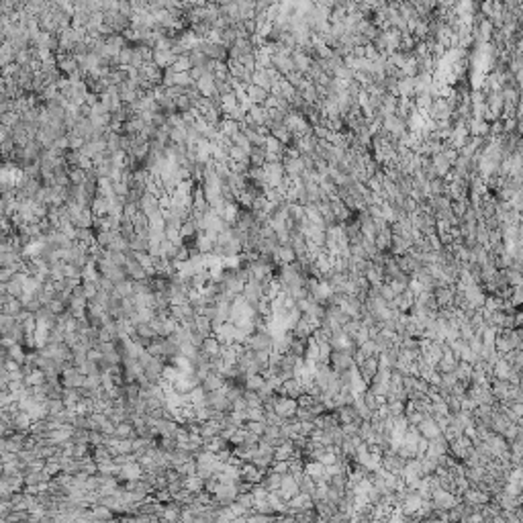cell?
I'll use <instances>...</instances> for the list:
<instances>
[{
    "label": "cell",
    "instance_id": "3957f363",
    "mask_svg": "<svg viewBox=\"0 0 523 523\" xmlns=\"http://www.w3.org/2000/svg\"><path fill=\"white\" fill-rule=\"evenodd\" d=\"M245 345H247L251 352H272L274 337L270 335V331H266V333H251V335L247 337Z\"/></svg>",
    "mask_w": 523,
    "mask_h": 523
},
{
    "label": "cell",
    "instance_id": "74e56055",
    "mask_svg": "<svg viewBox=\"0 0 523 523\" xmlns=\"http://www.w3.org/2000/svg\"><path fill=\"white\" fill-rule=\"evenodd\" d=\"M401 211H405L407 215H413V213L417 211V202H415L411 196H405V200H403V204H401Z\"/></svg>",
    "mask_w": 523,
    "mask_h": 523
},
{
    "label": "cell",
    "instance_id": "6da1fadb",
    "mask_svg": "<svg viewBox=\"0 0 523 523\" xmlns=\"http://www.w3.org/2000/svg\"><path fill=\"white\" fill-rule=\"evenodd\" d=\"M429 501L433 505V511H448L452 507H456L460 503V499L456 495H452L450 491H442V489H435L429 493Z\"/></svg>",
    "mask_w": 523,
    "mask_h": 523
},
{
    "label": "cell",
    "instance_id": "484cf974",
    "mask_svg": "<svg viewBox=\"0 0 523 523\" xmlns=\"http://www.w3.org/2000/svg\"><path fill=\"white\" fill-rule=\"evenodd\" d=\"M399 96H407V98H413L415 96V86H413V78H401L399 84Z\"/></svg>",
    "mask_w": 523,
    "mask_h": 523
},
{
    "label": "cell",
    "instance_id": "4dcf8cb0",
    "mask_svg": "<svg viewBox=\"0 0 523 523\" xmlns=\"http://www.w3.org/2000/svg\"><path fill=\"white\" fill-rule=\"evenodd\" d=\"M444 190H446V182H444L442 178L429 180V194H431V196H442Z\"/></svg>",
    "mask_w": 523,
    "mask_h": 523
},
{
    "label": "cell",
    "instance_id": "60d3db41",
    "mask_svg": "<svg viewBox=\"0 0 523 523\" xmlns=\"http://www.w3.org/2000/svg\"><path fill=\"white\" fill-rule=\"evenodd\" d=\"M294 419H296V421H313L315 417L311 415V411H309V409H296Z\"/></svg>",
    "mask_w": 523,
    "mask_h": 523
},
{
    "label": "cell",
    "instance_id": "5b68a950",
    "mask_svg": "<svg viewBox=\"0 0 523 523\" xmlns=\"http://www.w3.org/2000/svg\"><path fill=\"white\" fill-rule=\"evenodd\" d=\"M462 294H464V298H466V302H468L470 307H474V309H483L487 294H485V290H483V286H481V284H472V286H468Z\"/></svg>",
    "mask_w": 523,
    "mask_h": 523
},
{
    "label": "cell",
    "instance_id": "83f0119b",
    "mask_svg": "<svg viewBox=\"0 0 523 523\" xmlns=\"http://www.w3.org/2000/svg\"><path fill=\"white\" fill-rule=\"evenodd\" d=\"M409 280H411V278L403 274L401 278H395V280H390V282H388V286H390V290H393L395 294H403V292L409 288Z\"/></svg>",
    "mask_w": 523,
    "mask_h": 523
},
{
    "label": "cell",
    "instance_id": "52a82bcc",
    "mask_svg": "<svg viewBox=\"0 0 523 523\" xmlns=\"http://www.w3.org/2000/svg\"><path fill=\"white\" fill-rule=\"evenodd\" d=\"M276 395L278 397H288V399H294L296 401V397H300L302 395V384H300V380L294 376V378H288V380H284L282 384H280V388L276 390Z\"/></svg>",
    "mask_w": 523,
    "mask_h": 523
},
{
    "label": "cell",
    "instance_id": "7402d4cb",
    "mask_svg": "<svg viewBox=\"0 0 523 523\" xmlns=\"http://www.w3.org/2000/svg\"><path fill=\"white\" fill-rule=\"evenodd\" d=\"M249 462H251V464H253L255 468H259V470H264V472H266V470H268V468L272 466L274 458H272L270 454H262V452H257V450H255Z\"/></svg>",
    "mask_w": 523,
    "mask_h": 523
},
{
    "label": "cell",
    "instance_id": "8fae6325",
    "mask_svg": "<svg viewBox=\"0 0 523 523\" xmlns=\"http://www.w3.org/2000/svg\"><path fill=\"white\" fill-rule=\"evenodd\" d=\"M411 247H413V243H411L409 239H405V237H401V235H393V237H390L388 255H393V257L405 255V253H409V249H411Z\"/></svg>",
    "mask_w": 523,
    "mask_h": 523
},
{
    "label": "cell",
    "instance_id": "8d00e7d4",
    "mask_svg": "<svg viewBox=\"0 0 523 523\" xmlns=\"http://www.w3.org/2000/svg\"><path fill=\"white\" fill-rule=\"evenodd\" d=\"M378 56H380V54L376 51V47H374L372 43H368V45L364 47V60H368V62H376V60H378Z\"/></svg>",
    "mask_w": 523,
    "mask_h": 523
},
{
    "label": "cell",
    "instance_id": "9a60e30c",
    "mask_svg": "<svg viewBox=\"0 0 523 523\" xmlns=\"http://www.w3.org/2000/svg\"><path fill=\"white\" fill-rule=\"evenodd\" d=\"M272 68H274V70H278L282 76H286L288 72H292V70H294L292 60H290L288 56H280V54H274V56H272Z\"/></svg>",
    "mask_w": 523,
    "mask_h": 523
},
{
    "label": "cell",
    "instance_id": "7a4b0ae2",
    "mask_svg": "<svg viewBox=\"0 0 523 523\" xmlns=\"http://www.w3.org/2000/svg\"><path fill=\"white\" fill-rule=\"evenodd\" d=\"M296 401L294 399H288V397H274V413L280 417L282 421H288V419H294V413H296Z\"/></svg>",
    "mask_w": 523,
    "mask_h": 523
},
{
    "label": "cell",
    "instance_id": "7bdbcfd3",
    "mask_svg": "<svg viewBox=\"0 0 523 523\" xmlns=\"http://www.w3.org/2000/svg\"><path fill=\"white\" fill-rule=\"evenodd\" d=\"M352 56H354L356 60H362V58H364V47H354V49H352Z\"/></svg>",
    "mask_w": 523,
    "mask_h": 523
},
{
    "label": "cell",
    "instance_id": "8992f818",
    "mask_svg": "<svg viewBox=\"0 0 523 523\" xmlns=\"http://www.w3.org/2000/svg\"><path fill=\"white\" fill-rule=\"evenodd\" d=\"M454 284H446L433 290V298L438 302V309H446V307H454Z\"/></svg>",
    "mask_w": 523,
    "mask_h": 523
},
{
    "label": "cell",
    "instance_id": "ba28073f",
    "mask_svg": "<svg viewBox=\"0 0 523 523\" xmlns=\"http://www.w3.org/2000/svg\"><path fill=\"white\" fill-rule=\"evenodd\" d=\"M417 429V433H419L421 438H425L427 442H431V440H435V438H440L442 435V431H440V427L435 425V421L431 419V417H423V421L415 427Z\"/></svg>",
    "mask_w": 523,
    "mask_h": 523
},
{
    "label": "cell",
    "instance_id": "d4e9b609",
    "mask_svg": "<svg viewBox=\"0 0 523 523\" xmlns=\"http://www.w3.org/2000/svg\"><path fill=\"white\" fill-rule=\"evenodd\" d=\"M264 149H266V153H276V155H282L284 158V145L276 139V137H272V135H268L266 139H264Z\"/></svg>",
    "mask_w": 523,
    "mask_h": 523
},
{
    "label": "cell",
    "instance_id": "44dd1931",
    "mask_svg": "<svg viewBox=\"0 0 523 523\" xmlns=\"http://www.w3.org/2000/svg\"><path fill=\"white\" fill-rule=\"evenodd\" d=\"M360 399H362V403H364V405H366V409H368V411H370V413H376V409H378V405H382V403H386V401H384V399H382V397H376V395H374V393H372V390H366V393H364V395H362V397H360Z\"/></svg>",
    "mask_w": 523,
    "mask_h": 523
},
{
    "label": "cell",
    "instance_id": "1f68e13d",
    "mask_svg": "<svg viewBox=\"0 0 523 523\" xmlns=\"http://www.w3.org/2000/svg\"><path fill=\"white\" fill-rule=\"evenodd\" d=\"M358 350L366 356V358H370V356H378V350H376V343L372 341V339H368V341H364L362 345H358Z\"/></svg>",
    "mask_w": 523,
    "mask_h": 523
},
{
    "label": "cell",
    "instance_id": "30bf717a",
    "mask_svg": "<svg viewBox=\"0 0 523 523\" xmlns=\"http://www.w3.org/2000/svg\"><path fill=\"white\" fill-rule=\"evenodd\" d=\"M333 413H335V417H337L339 425H347V423H360V421H362L360 417H358V411H356V407H354V405L339 407V409H335Z\"/></svg>",
    "mask_w": 523,
    "mask_h": 523
},
{
    "label": "cell",
    "instance_id": "d6a6232c",
    "mask_svg": "<svg viewBox=\"0 0 523 523\" xmlns=\"http://www.w3.org/2000/svg\"><path fill=\"white\" fill-rule=\"evenodd\" d=\"M245 435H247L245 427H237V429H235V433L229 438V444H231L233 448H237V446H241V444L245 442Z\"/></svg>",
    "mask_w": 523,
    "mask_h": 523
},
{
    "label": "cell",
    "instance_id": "2e32d148",
    "mask_svg": "<svg viewBox=\"0 0 523 523\" xmlns=\"http://www.w3.org/2000/svg\"><path fill=\"white\" fill-rule=\"evenodd\" d=\"M282 168H284V174H286V176H290V178L302 176V172H304V166H302L300 158H298V160H288V158H282Z\"/></svg>",
    "mask_w": 523,
    "mask_h": 523
},
{
    "label": "cell",
    "instance_id": "ffe728a7",
    "mask_svg": "<svg viewBox=\"0 0 523 523\" xmlns=\"http://www.w3.org/2000/svg\"><path fill=\"white\" fill-rule=\"evenodd\" d=\"M245 96L249 98L251 104H262V107H264V100L268 98V92L262 90V88H257V86H253V84H249V86L245 88Z\"/></svg>",
    "mask_w": 523,
    "mask_h": 523
},
{
    "label": "cell",
    "instance_id": "4316f807",
    "mask_svg": "<svg viewBox=\"0 0 523 523\" xmlns=\"http://www.w3.org/2000/svg\"><path fill=\"white\" fill-rule=\"evenodd\" d=\"M315 489H317L315 481H313L311 476H307V474H302V478L298 481V493H302V495H309V497H313V493H315Z\"/></svg>",
    "mask_w": 523,
    "mask_h": 523
},
{
    "label": "cell",
    "instance_id": "f1b7e54d",
    "mask_svg": "<svg viewBox=\"0 0 523 523\" xmlns=\"http://www.w3.org/2000/svg\"><path fill=\"white\" fill-rule=\"evenodd\" d=\"M243 427H245L247 433H253L257 438H262V435H264V431H266V423L264 421H245Z\"/></svg>",
    "mask_w": 523,
    "mask_h": 523
},
{
    "label": "cell",
    "instance_id": "d590c367",
    "mask_svg": "<svg viewBox=\"0 0 523 523\" xmlns=\"http://www.w3.org/2000/svg\"><path fill=\"white\" fill-rule=\"evenodd\" d=\"M243 401L247 403V407H262V401H259L257 393H251V390H243Z\"/></svg>",
    "mask_w": 523,
    "mask_h": 523
},
{
    "label": "cell",
    "instance_id": "d6986e66",
    "mask_svg": "<svg viewBox=\"0 0 523 523\" xmlns=\"http://www.w3.org/2000/svg\"><path fill=\"white\" fill-rule=\"evenodd\" d=\"M429 162H431V166H433V170H435V176H438V178H446V176H448V172L452 170V166L444 160V155H442V153H440V155H431Z\"/></svg>",
    "mask_w": 523,
    "mask_h": 523
},
{
    "label": "cell",
    "instance_id": "7c38bea8",
    "mask_svg": "<svg viewBox=\"0 0 523 523\" xmlns=\"http://www.w3.org/2000/svg\"><path fill=\"white\" fill-rule=\"evenodd\" d=\"M290 60H292V66H294V70H296V72H300L302 76L307 74V70H309V68H311V64H313V60H311V58L304 54L302 49H298V47L292 51Z\"/></svg>",
    "mask_w": 523,
    "mask_h": 523
},
{
    "label": "cell",
    "instance_id": "603a6c76",
    "mask_svg": "<svg viewBox=\"0 0 523 523\" xmlns=\"http://www.w3.org/2000/svg\"><path fill=\"white\" fill-rule=\"evenodd\" d=\"M264 376L262 374H247L243 378V390H251V393H257L262 386H264Z\"/></svg>",
    "mask_w": 523,
    "mask_h": 523
},
{
    "label": "cell",
    "instance_id": "f546056e",
    "mask_svg": "<svg viewBox=\"0 0 523 523\" xmlns=\"http://www.w3.org/2000/svg\"><path fill=\"white\" fill-rule=\"evenodd\" d=\"M245 421H264V409L262 407H247Z\"/></svg>",
    "mask_w": 523,
    "mask_h": 523
},
{
    "label": "cell",
    "instance_id": "cb8c5ba5",
    "mask_svg": "<svg viewBox=\"0 0 523 523\" xmlns=\"http://www.w3.org/2000/svg\"><path fill=\"white\" fill-rule=\"evenodd\" d=\"M390 237H393V233H390V227H388L386 231H380V233H376V237H374V245H376V249H378L380 253H388V247H390Z\"/></svg>",
    "mask_w": 523,
    "mask_h": 523
},
{
    "label": "cell",
    "instance_id": "f35d334b",
    "mask_svg": "<svg viewBox=\"0 0 523 523\" xmlns=\"http://www.w3.org/2000/svg\"><path fill=\"white\" fill-rule=\"evenodd\" d=\"M184 485H186V489H188V491L198 493V491H200V487H202V481H200V478H196V476H188V478L184 481Z\"/></svg>",
    "mask_w": 523,
    "mask_h": 523
},
{
    "label": "cell",
    "instance_id": "4fadbf2b",
    "mask_svg": "<svg viewBox=\"0 0 523 523\" xmlns=\"http://www.w3.org/2000/svg\"><path fill=\"white\" fill-rule=\"evenodd\" d=\"M298 452L294 450V446H292V442H282L280 446H276L274 448V452H272V458L274 460H284V462H288L292 456H296Z\"/></svg>",
    "mask_w": 523,
    "mask_h": 523
},
{
    "label": "cell",
    "instance_id": "9c48e42d",
    "mask_svg": "<svg viewBox=\"0 0 523 523\" xmlns=\"http://www.w3.org/2000/svg\"><path fill=\"white\" fill-rule=\"evenodd\" d=\"M397 259V266H399V270L405 274V276H413L417 270L421 268V264H419V259H415L413 255H409V253H405V255H399V257H395Z\"/></svg>",
    "mask_w": 523,
    "mask_h": 523
},
{
    "label": "cell",
    "instance_id": "ab89813d",
    "mask_svg": "<svg viewBox=\"0 0 523 523\" xmlns=\"http://www.w3.org/2000/svg\"><path fill=\"white\" fill-rule=\"evenodd\" d=\"M313 431H315V425H313V421H300L298 435H302V438H309Z\"/></svg>",
    "mask_w": 523,
    "mask_h": 523
},
{
    "label": "cell",
    "instance_id": "e575fe53",
    "mask_svg": "<svg viewBox=\"0 0 523 523\" xmlns=\"http://www.w3.org/2000/svg\"><path fill=\"white\" fill-rule=\"evenodd\" d=\"M315 403H317V399H313L311 395H304V393L300 397H296V407L298 409H311Z\"/></svg>",
    "mask_w": 523,
    "mask_h": 523
},
{
    "label": "cell",
    "instance_id": "e0dca14e",
    "mask_svg": "<svg viewBox=\"0 0 523 523\" xmlns=\"http://www.w3.org/2000/svg\"><path fill=\"white\" fill-rule=\"evenodd\" d=\"M511 372H513V368L505 362V360H497L495 364H493V378L495 380H509V376H511Z\"/></svg>",
    "mask_w": 523,
    "mask_h": 523
},
{
    "label": "cell",
    "instance_id": "836d02e7",
    "mask_svg": "<svg viewBox=\"0 0 523 523\" xmlns=\"http://www.w3.org/2000/svg\"><path fill=\"white\" fill-rule=\"evenodd\" d=\"M268 470H272V472H276V474L284 476V474H288V462H284V460H274V462H272V466H270Z\"/></svg>",
    "mask_w": 523,
    "mask_h": 523
},
{
    "label": "cell",
    "instance_id": "277c9868",
    "mask_svg": "<svg viewBox=\"0 0 523 523\" xmlns=\"http://www.w3.org/2000/svg\"><path fill=\"white\" fill-rule=\"evenodd\" d=\"M264 476H266L264 470L255 468L251 462H243V464L239 466V481H243V483H249V485L255 487V485H262Z\"/></svg>",
    "mask_w": 523,
    "mask_h": 523
},
{
    "label": "cell",
    "instance_id": "ac0fdd59",
    "mask_svg": "<svg viewBox=\"0 0 523 523\" xmlns=\"http://www.w3.org/2000/svg\"><path fill=\"white\" fill-rule=\"evenodd\" d=\"M270 135L272 137H276L284 147H288V145H292V141H294V137H292V133L284 127V125H274L272 129H270Z\"/></svg>",
    "mask_w": 523,
    "mask_h": 523
},
{
    "label": "cell",
    "instance_id": "b9f144b4",
    "mask_svg": "<svg viewBox=\"0 0 523 523\" xmlns=\"http://www.w3.org/2000/svg\"><path fill=\"white\" fill-rule=\"evenodd\" d=\"M521 323H523V313L517 309V311L513 313V325H515V329H519V327H521Z\"/></svg>",
    "mask_w": 523,
    "mask_h": 523
},
{
    "label": "cell",
    "instance_id": "5bb4252c",
    "mask_svg": "<svg viewBox=\"0 0 523 523\" xmlns=\"http://www.w3.org/2000/svg\"><path fill=\"white\" fill-rule=\"evenodd\" d=\"M247 117L251 119V123L255 127H262V125H266L268 113H266V109L262 107V104H251V107L247 109Z\"/></svg>",
    "mask_w": 523,
    "mask_h": 523
}]
</instances>
